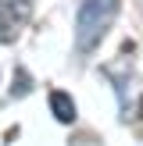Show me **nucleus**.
<instances>
[{
	"label": "nucleus",
	"mask_w": 143,
	"mask_h": 146,
	"mask_svg": "<svg viewBox=\"0 0 143 146\" xmlns=\"http://www.w3.org/2000/svg\"><path fill=\"white\" fill-rule=\"evenodd\" d=\"M50 114H54L61 125H72V121H75V100L64 89H54L50 93Z\"/></svg>",
	"instance_id": "nucleus-3"
},
{
	"label": "nucleus",
	"mask_w": 143,
	"mask_h": 146,
	"mask_svg": "<svg viewBox=\"0 0 143 146\" xmlns=\"http://www.w3.org/2000/svg\"><path fill=\"white\" fill-rule=\"evenodd\" d=\"M122 0H82L75 14V50L79 54H93L100 46V39L107 36V29L118 18Z\"/></svg>",
	"instance_id": "nucleus-1"
},
{
	"label": "nucleus",
	"mask_w": 143,
	"mask_h": 146,
	"mask_svg": "<svg viewBox=\"0 0 143 146\" xmlns=\"http://www.w3.org/2000/svg\"><path fill=\"white\" fill-rule=\"evenodd\" d=\"M136 132H143V96H140V107H136Z\"/></svg>",
	"instance_id": "nucleus-5"
},
{
	"label": "nucleus",
	"mask_w": 143,
	"mask_h": 146,
	"mask_svg": "<svg viewBox=\"0 0 143 146\" xmlns=\"http://www.w3.org/2000/svg\"><path fill=\"white\" fill-rule=\"evenodd\" d=\"M32 14V0H0V43L18 39L21 21H29Z\"/></svg>",
	"instance_id": "nucleus-2"
},
{
	"label": "nucleus",
	"mask_w": 143,
	"mask_h": 146,
	"mask_svg": "<svg viewBox=\"0 0 143 146\" xmlns=\"http://www.w3.org/2000/svg\"><path fill=\"white\" fill-rule=\"evenodd\" d=\"M32 93V75H29L25 68H14V82H11V96H29Z\"/></svg>",
	"instance_id": "nucleus-4"
}]
</instances>
